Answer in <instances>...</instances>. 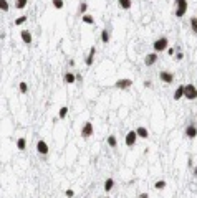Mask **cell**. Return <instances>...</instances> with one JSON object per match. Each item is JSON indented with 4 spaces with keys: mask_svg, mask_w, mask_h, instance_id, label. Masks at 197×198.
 <instances>
[{
    "mask_svg": "<svg viewBox=\"0 0 197 198\" xmlns=\"http://www.w3.org/2000/svg\"><path fill=\"white\" fill-rule=\"evenodd\" d=\"M187 8H189L187 0H174V15L177 18H182L187 13Z\"/></svg>",
    "mask_w": 197,
    "mask_h": 198,
    "instance_id": "cell-1",
    "label": "cell"
},
{
    "mask_svg": "<svg viewBox=\"0 0 197 198\" xmlns=\"http://www.w3.org/2000/svg\"><path fill=\"white\" fill-rule=\"evenodd\" d=\"M167 48H169V40H167V36H159L157 40H154V43H152L154 53H162V51H166Z\"/></svg>",
    "mask_w": 197,
    "mask_h": 198,
    "instance_id": "cell-2",
    "label": "cell"
},
{
    "mask_svg": "<svg viewBox=\"0 0 197 198\" xmlns=\"http://www.w3.org/2000/svg\"><path fill=\"white\" fill-rule=\"evenodd\" d=\"M184 99H189V101L197 99V88L194 84H184Z\"/></svg>",
    "mask_w": 197,
    "mask_h": 198,
    "instance_id": "cell-3",
    "label": "cell"
},
{
    "mask_svg": "<svg viewBox=\"0 0 197 198\" xmlns=\"http://www.w3.org/2000/svg\"><path fill=\"white\" fill-rule=\"evenodd\" d=\"M36 152H38V154L41 155V157L48 155V152H50V147H48V144H46L43 139H40L38 142H36Z\"/></svg>",
    "mask_w": 197,
    "mask_h": 198,
    "instance_id": "cell-4",
    "label": "cell"
},
{
    "mask_svg": "<svg viewBox=\"0 0 197 198\" xmlns=\"http://www.w3.org/2000/svg\"><path fill=\"white\" fill-rule=\"evenodd\" d=\"M94 132V129H93V124L91 122H84L83 126H81V137L83 139H89L93 135Z\"/></svg>",
    "mask_w": 197,
    "mask_h": 198,
    "instance_id": "cell-5",
    "label": "cell"
},
{
    "mask_svg": "<svg viewBox=\"0 0 197 198\" xmlns=\"http://www.w3.org/2000/svg\"><path fill=\"white\" fill-rule=\"evenodd\" d=\"M131 86H132V79H129V78H121L114 83V88H118V89H129Z\"/></svg>",
    "mask_w": 197,
    "mask_h": 198,
    "instance_id": "cell-6",
    "label": "cell"
},
{
    "mask_svg": "<svg viewBox=\"0 0 197 198\" xmlns=\"http://www.w3.org/2000/svg\"><path fill=\"white\" fill-rule=\"evenodd\" d=\"M159 79L162 83H166V84H172L174 83V74L171 71H161L159 73Z\"/></svg>",
    "mask_w": 197,
    "mask_h": 198,
    "instance_id": "cell-7",
    "label": "cell"
},
{
    "mask_svg": "<svg viewBox=\"0 0 197 198\" xmlns=\"http://www.w3.org/2000/svg\"><path fill=\"white\" fill-rule=\"evenodd\" d=\"M136 140H137V134H136V131H129V132L126 134L124 144L127 145V147H132V145L136 144Z\"/></svg>",
    "mask_w": 197,
    "mask_h": 198,
    "instance_id": "cell-8",
    "label": "cell"
},
{
    "mask_svg": "<svg viewBox=\"0 0 197 198\" xmlns=\"http://www.w3.org/2000/svg\"><path fill=\"white\" fill-rule=\"evenodd\" d=\"M184 134H185V137H187V139H195L197 137V126H195V124H187Z\"/></svg>",
    "mask_w": 197,
    "mask_h": 198,
    "instance_id": "cell-9",
    "label": "cell"
},
{
    "mask_svg": "<svg viewBox=\"0 0 197 198\" xmlns=\"http://www.w3.org/2000/svg\"><path fill=\"white\" fill-rule=\"evenodd\" d=\"M20 38H22V41L25 45H31V43H33V35H31L28 30H22V32H20Z\"/></svg>",
    "mask_w": 197,
    "mask_h": 198,
    "instance_id": "cell-10",
    "label": "cell"
},
{
    "mask_svg": "<svg viewBox=\"0 0 197 198\" xmlns=\"http://www.w3.org/2000/svg\"><path fill=\"white\" fill-rule=\"evenodd\" d=\"M157 53H147L146 56H144V65L146 66H154L157 63Z\"/></svg>",
    "mask_w": 197,
    "mask_h": 198,
    "instance_id": "cell-11",
    "label": "cell"
},
{
    "mask_svg": "<svg viewBox=\"0 0 197 198\" xmlns=\"http://www.w3.org/2000/svg\"><path fill=\"white\" fill-rule=\"evenodd\" d=\"M94 56H96V46H91V48H89L88 56L84 58V65H86V66H91V65L94 63Z\"/></svg>",
    "mask_w": 197,
    "mask_h": 198,
    "instance_id": "cell-12",
    "label": "cell"
},
{
    "mask_svg": "<svg viewBox=\"0 0 197 198\" xmlns=\"http://www.w3.org/2000/svg\"><path fill=\"white\" fill-rule=\"evenodd\" d=\"M63 81H65L66 84H74V83H76V74L71 71H66L65 76H63Z\"/></svg>",
    "mask_w": 197,
    "mask_h": 198,
    "instance_id": "cell-13",
    "label": "cell"
},
{
    "mask_svg": "<svg viewBox=\"0 0 197 198\" xmlns=\"http://www.w3.org/2000/svg\"><path fill=\"white\" fill-rule=\"evenodd\" d=\"M136 134H137V137H139V139H147L149 137V131L144 126H137L136 127Z\"/></svg>",
    "mask_w": 197,
    "mask_h": 198,
    "instance_id": "cell-14",
    "label": "cell"
},
{
    "mask_svg": "<svg viewBox=\"0 0 197 198\" xmlns=\"http://www.w3.org/2000/svg\"><path fill=\"white\" fill-rule=\"evenodd\" d=\"M182 97H184V84H180V86H177V89L174 91L172 99L174 101H179V99H182Z\"/></svg>",
    "mask_w": 197,
    "mask_h": 198,
    "instance_id": "cell-15",
    "label": "cell"
},
{
    "mask_svg": "<svg viewBox=\"0 0 197 198\" xmlns=\"http://www.w3.org/2000/svg\"><path fill=\"white\" fill-rule=\"evenodd\" d=\"M109 40H111V32L108 28H104L103 32H101V41H103V43H109Z\"/></svg>",
    "mask_w": 197,
    "mask_h": 198,
    "instance_id": "cell-16",
    "label": "cell"
},
{
    "mask_svg": "<svg viewBox=\"0 0 197 198\" xmlns=\"http://www.w3.org/2000/svg\"><path fill=\"white\" fill-rule=\"evenodd\" d=\"M118 5H119V8H123V10H129L132 7V2L131 0H118Z\"/></svg>",
    "mask_w": 197,
    "mask_h": 198,
    "instance_id": "cell-17",
    "label": "cell"
},
{
    "mask_svg": "<svg viewBox=\"0 0 197 198\" xmlns=\"http://www.w3.org/2000/svg\"><path fill=\"white\" fill-rule=\"evenodd\" d=\"M106 140H108V145L111 149H116V145H118V139H116V135L111 134V135H108V139H106Z\"/></svg>",
    "mask_w": 197,
    "mask_h": 198,
    "instance_id": "cell-18",
    "label": "cell"
},
{
    "mask_svg": "<svg viewBox=\"0 0 197 198\" xmlns=\"http://www.w3.org/2000/svg\"><path fill=\"white\" fill-rule=\"evenodd\" d=\"M81 22L86 23V25H94V18L91 17V15L84 13V15H81Z\"/></svg>",
    "mask_w": 197,
    "mask_h": 198,
    "instance_id": "cell-19",
    "label": "cell"
},
{
    "mask_svg": "<svg viewBox=\"0 0 197 198\" xmlns=\"http://www.w3.org/2000/svg\"><path fill=\"white\" fill-rule=\"evenodd\" d=\"M17 149H18V150H22V152L26 149V139H25V137L17 139Z\"/></svg>",
    "mask_w": 197,
    "mask_h": 198,
    "instance_id": "cell-20",
    "label": "cell"
},
{
    "mask_svg": "<svg viewBox=\"0 0 197 198\" xmlns=\"http://www.w3.org/2000/svg\"><path fill=\"white\" fill-rule=\"evenodd\" d=\"M189 25H190V32H192V35L197 36V17H192V18H190Z\"/></svg>",
    "mask_w": 197,
    "mask_h": 198,
    "instance_id": "cell-21",
    "label": "cell"
},
{
    "mask_svg": "<svg viewBox=\"0 0 197 198\" xmlns=\"http://www.w3.org/2000/svg\"><path fill=\"white\" fill-rule=\"evenodd\" d=\"M114 187V180L113 178H106L104 180V191H111Z\"/></svg>",
    "mask_w": 197,
    "mask_h": 198,
    "instance_id": "cell-22",
    "label": "cell"
},
{
    "mask_svg": "<svg viewBox=\"0 0 197 198\" xmlns=\"http://www.w3.org/2000/svg\"><path fill=\"white\" fill-rule=\"evenodd\" d=\"M166 180H157L156 182V183H154V188H156V190H164V188H166Z\"/></svg>",
    "mask_w": 197,
    "mask_h": 198,
    "instance_id": "cell-23",
    "label": "cell"
},
{
    "mask_svg": "<svg viewBox=\"0 0 197 198\" xmlns=\"http://www.w3.org/2000/svg\"><path fill=\"white\" fill-rule=\"evenodd\" d=\"M51 5L56 10H61L63 7H65V2H63V0H51Z\"/></svg>",
    "mask_w": 197,
    "mask_h": 198,
    "instance_id": "cell-24",
    "label": "cell"
},
{
    "mask_svg": "<svg viewBox=\"0 0 197 198\" xmlns=\"http://www.w3.org/2000/svg\"><path fill=\"white\" fill-rule=\"evenodd\" d=\"M26 2L28 0H15V8H18V10H22L26 7Z\"/></svg>",
    "mask_w": 197,
    "mask_h": 198,
    "instance_id": "cell-25",
    "label": "cell"
},
{
    "mask_svg": "<svg viewBox=\"0 0 197 198\" xmlns=\"http://www.w3.org/2000/svg\"><path fill=\"white\" fill-rule=\"evenodd\" d=\"M86 10H88V3H86V2H79L78 12L81 13V15H84V13H86Z\"/></svg>",
    "mask_w": 197,
    "mask_h": 198,
    "instance_id": "cell-26",
    "label": "cell"
},
{
    "mask_svg": "<svg viewBox=\"0 0 197 198\" xmlns=\"http://www.w3.org/2000/svg\"><path fill=\"white\" fill-rule=\"evenodd\" d=\"M8 8H10V3L7 0H0V10L2 12H8Z\"/></svg>",
    "mask_w": 197,
    "mask_h": 198,
    "instance_id": "cell-27",
    "label": "cell"
},
{
    "mask_svg": "<svg viewBox=\"0 0 197 198\" xmlns=\"http://www.w3.org/2000/svg\"><path fill=\"white\" fill-rule=\"evenodd\" d=\"M66 114H68V107L66 106H63L60 109V112H58V119H65L66 117Z\"/></svg>",
    "mask_w": 197,
    "mask_h": 198,
    "instance_id": "cell-28",
    "label": "cell"
},
{
    "mask_svg": "<svg viewBox=\"0 0 197 198\" xmlns=\"http://www.w3.org/2000/svg\"><path fill=\"white\" fill-rule=\"evenodd\" d=\"M26 20H28V18H26V15H22V17L15 18V25H17V27H20V25H23Z\"/></svg>",
    "mask_w": 197,
    "mask_h": 198,
    "instance_id": "cell-29",
    "label": "cell"
},
{
    "mask_svg": "<svg viewBox=\"0 0 197 198\" xmlns=\"http://www.w3.org/2000/svg\"><path fill=\"white\" fill-rule=\"evenodd\" d=\"M18 89H20V92H22V94H26V91H28V84L22 81V83L18 84Z\"/></svg>",
    "mask_w": 197,
    "mask_h": 198,
    "instance_id": "cell-30",
    "label": "cell"
},
{
    "mask_svg": "<svg viewBox=\"0 0 197 198\" xmlns=\"http://www.w3.org/2000/svg\"><path fill=\"white\" fill-rule=\"evenodd\" d=\"M65 195H66V198H73V196H74V191H73V188H68V190L65 191Z\"/></svg>",
    "mask_w": 197,
    "mask_h": 198,
    "instance_id": "cell-31",
    "label": "cell"
},
{
    "mask_svg": "<svg viewBox=\"0 0 197 198\" xmlns=\"http://www.w3.org/2000/svg\"><path fill=\"white\" fill-rule=\"evenodd\" d=\"M175 60H177V61L184 60V53H180V51H177V53H175Z\"/></svg>",
    "mask_w": 197,
    "mask_h": 198,
    "instance_id": "cell-32",
    "label": "cell"
},
{
    "mask_svg": "<svg viewBox=\"0 0 197 198\" xmlns=\"http://www.w3.org/2000/svg\"><path fill=\"white\" fill-rule=\"evenodd\" d=\"M174 53H175V50H174V48H167V55H171V56H172Z\"/></svg>",
    "mask_w": 197,
    "mask_h": 198,
    "instance_id": "cell-33",
    "label": "cell"
},
{
    "mask_svg": "<svg viewBox=\"0 0 197 198\" xmlns=\"http://www.w3.org/2000/svg\"><path fill=\"white\" fill-rule=\"evenodd\" d=\"M76 81L81 83V81H83V76H81V74H76Z\"/></svg>",
    "mask_w": 197,
    "mask_h": 198,
    "instance_id": "cell-34",
    "label": "cell"
},
{
    "mask_svg": "<svg viewBox=\"0 0 197 198\" xmlns=\"http://www.w3.org/2000/svg\"><path fill=\"white\" fill-rule=\"evenodd\" d=\"M144 86H146V88H151V81L146 79V81H144Z\"/></svg>",
    "mask_w": 197,
    "mask_h": 198,
    "instance_id": "cell-35",
    "label": "cell"
},
{
    "mask_svg": "<svg viewBox=\"0 0 197 198\" xmlns=\"http://www.w3.org/2000/svg\"><path fill=\"white\" fill-rule=\"evenodd\" d=\"M139 198H149V195H147V193H141Z\"/></svg>",
    "mask_w": 197,
    "mask_h": 198,
    "instance_id": "cell-36",
    "label": "cell"
},
{
    "mask_svg": "<svg viewBox=\"0 0 197 198\" xmlns=\"http://www.w3.org/2000/svg\"><path fill=\"white\" fill-rule=\"evenodd\" d=\"M192 173H194V177H197V165L194 167V170H192Z\"/></svg>",
    "mask_w": 197,
    "mask_h": 198,
    "instance_id": "cell-37",
    "label": "cell"
},
{
    "mask_svg": "<svg viewBox=\"0 0 197 198\" xmlns=\"http://www.w3.org/2000/svg\"><path fill=\"white\" fill-rule=\"evenodd\" d=\"M104 198H109V196H104Z\"/></svg>",
    "mask_w": 197,
    "mask_h": 198,
    "instance_id": "cell-38",
    "label": "cell"
},
{
    "mask_svg": "<svg viewBox=\"0 0 197 198\" xmlns=\"http://www.w3.org/2000/svg\"><path fill=\"white\" fill-rule=\"evenodd\" d=\"M195 116H197V114H195Z\"/></svg>",
    "mask_w": 197,
    "mask_h": 198,
    "instance_id": "cell-39",
    "label": "cell"
}]
</instances>
